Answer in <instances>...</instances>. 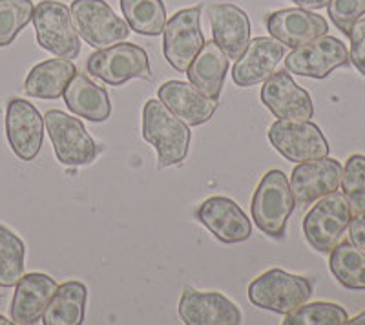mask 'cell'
<instances>
[{"label": "cell", "mask_w": 365, "mask_h": 325, "mask_svg": "<svg viewBox=\"0 0 365 325\" xmlns=\"http://www.w3.org/2000/svg\"><path fill=\"white\" fill-rule=\"evenodd\" d=\"M143 138L158 150L159 168L175 167L187 159L190 128L159 99H150L145 103Z\"/></svg>", "instance_id": "obj_1"}, {"label": "cell", "mask_w": 365, "mask_h": 325, "mask_svg": "<svg viewBox=\"0 0 365 325\" xmlns=\"http://www.w3.org/2000/svg\"><path fill=\"white\" fill-rule=\"evenodd\" d=\"M296 207L291 183L282 170H269L252 196V220L257 229L270 238H283L289 217Z\"/></svg>", "instance_id": "obj_2"}, {"label": "cell", "mask_w": 365, "mask_h": 325, "mask_svg": "<svg viewBox=\"0 0 365 325\" xmlns=\"http://www.w3.org/2000/svg\"><path fill=\"white\" fill-rule=\"evenodd\" d=\"M70 13L77 33L96 50L125 42L132 31L128 22L117 17L106 0H73Z\"/></svg>", "instance_id": "obj_3"}, {"label": "cell", "mask_w": 365, "mask_h": 325, "mask_svg": "<svg viewBox=\"0 0 365 325\" xmlns=\"http://www.w3.org/2000/svg\"><path fill=\"white\" fill-rule=\"evenodd\" d=\"M311 294L312 284L307 278L282 269H270L249 285V300L256 307L278 314L291 313L307 304Z\"/></svg>", "instance_id": "obj_4"}, {"label": "cell", "mask_w": 365, "mask_h": 325, "mask_svg": "<svg viewBox=\"0 0 365 325\" xmlns=\"http://www.w3.org/2000/svg\"><path fill=\"white\" fill-rule=\"evenodd\" d=\"M86 70L110 86H120L132 79H152L148 53L130 42H117L91 53L86 61Z\"/></svg>", "instance_id": "obj_5"}, {"label": "cell", "mask_w": 365, "mask_h": 325, "mask_svg": "<svg viewBox=\"0 0 365 325\" xmlns=\"http://www.w3.org/2000/svg\"><path fill=\"white\" fill-rule=\"evenodd\" d=\"M351 217L353 210L344 194L338 190L332 192L318 200V203L309 210L303 220V234L312 249L322 254H329L340 243Z\"/></svg>", "instance_id": "obj_6"}, {"label": "cell", "mask_w": 365, "mask_h": 325, "mask_svg": "<svg viewBox=\"0 0 365 325\" xmlns=\"http://www.w3.org/2000/svg\"><path fill=\"white\" fill-rule=\"evenodd\" d=\"M31 21L41 48L68 61L79 57L81 38L66 4L58 0H42L35 6Z\"/></svg>", "instance_id": "obj_7"}, {"label": "cell", "mask_w": 365, "mask_h": 325, "mask_svg": "<svg viewBox=\"0 0 365 325\" xmlns=\"http://www.w3.org/2000/svg\"><path fill=\"white\" fill-rule=\"evenodd\" d=\"M44 128L50 134L55 155L66 167H84L97 159L99 148L77 117L50 110L44 115Z\"/></svg>", "instance_id": "obj_8"}, {"label": "cell", "mask_w": 365, "mask_h": 325, "mask_svg": "<svg viewBox=\"0 0 365 325\" xmlns=\"http://www.w3.org/2000/svg\"><path fill=\"white\" fill-rule=\"evenodd\" d=\"M201 6L181 9L166 21L163 29V51L175 71L187 73L188 66L200 53L205 44L203 31L200 26Z\"/></svg>", "instance_id": "obj_9"}, {"label": "cell", "mask_w": 365, "mask_h": 325, "mask_svg": "<svg viewBox=\"0 0 365 325\" xmlns=\"http://www.w3.org/2000/svg\"><path fill=\"white\" fill-rule=\"evenodd\" d=\"M349 61V50L340 38L322 35L287 55L285 70L302 77L325 79L338 68L347 66Z\"/></svg>", "instance_id": "obj_10"}, {"label": "cell", "mask_w": 365, "mask_h": 325, "mask_svg": "<svg viewBox=\"0 0 365 325\" xmlns=\"http://www.w3.org/2000/svg\"><path fill=\"white\" fill-rule=\"evenodd\" d=\"M269 141L287 161L303 162L329 155V143L311 121H276L269 128Z\"/></svg>", "instance_id": "obj_11"}, {"label": "cell", "mask_w": 365, "mask_h": 325, "mask_svg": "<svg viewBox=\"0 0 365 325\" xmlns=\"http://www.w3.org/2000/svg\"><path fill=\"white\" fill-rule=\"evenodd\" d=\"M6 138L19 159L34 161L44 141V117L31 103L13 97L6 108Z\"/></svg>", "instance_id": "obj_12"}, {"label": "cell", "mask_w": 365, "mask_h": 325, "mask_svg": "<svg viewBox=\"0 0 365 325\" xmlns=\"http://www.w3.org/2000/svg\"><path fill=\"white\" fill-rule=\"evenodd\" d=\"M262 103L279 121H311L314 105L307 90L294 83L291 71H274L262 88Z\"/></svg>", "instance_id": "obj_13"}, {"label": "cell", "mask_w": 365, "mask_h": 325, "mask_svg": "<svg viewBox=\"0 0 365 325\" xmlns=\"http://www.w3.org/2000/svg\"><path fill=\"white\" fill-rule=\"evenodd\" d=\"M344 167L338 159L322 158L298 162L291 174V190L296 205L307 207L336 192L341 183Z\"/></svg>", "instance_id": "obj_14"}, {"label": "cell", "mask_w": 365, "mask_h": 325, "mask_svg": "<svg viewBox=\"0 0 365 325\" xmlns=\"http://www.w3.org/2000/svg\"><path fill=\"white\" fill-rule=\"evenodd\" d=\"M195 217L216 236L220 242L241 243L247 242L252 234V225L240 205L230 197L214 196L200 205Z\"/></svg>", "instance_id": "obj_15"}, {"label": "cell", "mask_w": 365, "mask_h": 325, "mask_svg": "<svg viewBox=\"0 0 365 325\" xmlns=\"http://www.w3.org/2000/svg\"><path fill=\"white\" fill-rule=\"evenodd\" d=\"M179 316L188 325H237L243 321L241 311L221 292H201L182 289Z\"/></svg>", "instance_id": "obj_16"}, {"label": "cell", "mask_w": 365, "mask_h": 325, "mask_svg": "<svg viewBox=\"0 0 365 325\" xmlns=\"http://www.w3.org/2000/svg\"><path fill=\"white\" fill-rule=\"evenodd\" d=\"M285 58V46L274 37H256L249 41L245 51L236 58L232 81L241 88L265 83L276 66Z\"/></svg>", "instance_id": "obj_17"}, {"label": "cell", "mask_w": 365, "mask_h": 325, "mask_svg": "<svg viewBox=\"0 0 365 325\" xmlns=\"http://www.w3.org/2000/svg\"><path fill=\"white\" fill-rule=\"evenodd\" d=\"M267 29L287 48H298L314 38L327 35L329 24L322 15L303 8H287L267 17Z\"/></svg>", "instance_id": "obj_18"}, {"label": "cell", "mask_w": 365, "mask_h": 325, "mask_svg": "<svg viewBox=\"0 0 365 325\" xmlns=\"http://www.w3.org/2000/svg\"><path fill=\"white\" fill-rule=\"evenodd\" d=\"M57 287V282L42 272L22 276L15 285V294L9 307L13 324L29 325L42 320V314L53 298Z\"/></svg>", "instance_id": "obj_19"}, {"label": "cell", "mask_w": 365, "mask_h": 325, "mask_svg": "<svg viewBox=\"0 0 365 325\" xmlns=\"http://www.w3.org/2000/svg\"><path fill=\"white\" fill-rule=\"evenodd\" d=\"M159 100L188 126H200L210 121L217 110V100L201 93L194 84L185 81H168L161 84Z\"/></svg>", "instance_id": "obj_20"}, {"label": "cell", "mask_w": 365, "mask_h": 325, "mask_svg": "<svg viewBox=\"0 0 365 325\" xmlns=\"http://www.w3.org/2000/svg\"><path fill=\"white\" fill-rule=\"evenodd\" d=\"M212 37L228 58H237L250 41V21L247 11L236 4H214L208 8Z\"/></svg>", "instance_id": "obj_21"}, {"label": "cell", "mask_w": 365, "mask_h": 325, "mask_svg": "<svg viewBox=\"0 0 365 325\" xmlns=\"http://www.w3.org/2000/svg\"><path fill=\"white\" fill-rule=\"evenodd\" d=\"M64 100L71 113L93 123H104L112 115V100L104 88L84 73H75L64 90Z\"/></svg>", "instance_id": "obj_22"}, {"label": "cell", "mask_w": 365, "mask_h": 325, "mask_svg": "<svg viewBox=\"0 0 365 325\" xmlns=\"http://www.w3.org/2000/svg\"><path fill=\"white\" fill-rule=\"evenodd\" d=\"M228 71V55L214 38L205 42L200 53L188 66L187 76L201 93L212 99H220L221 88Z\"/></svg>", "instance_id": "obj_23"}, {"label": "cell", "mask_w": 365, "mask_h": 325, "mask_svg": "<svg viewBox=\"0 0 365 325\" xmlns=\"http://www.w3.org/2000/svg\"><path fill=\"white\" fill-rule=\"evenodd\" d=\"M77 73V68L68 58H50L31 68L24 81V92L37 99H58L64 96L68 83Z\"/></svg>", "instance_id": "obj_24"}, {"label": "cell", "mask_w": 365, "mask_h": 325, "mask_svg": "<svg viewBox=\"0 0 365 325\" xmlns=\"http://www.w3.org/2000/svg\"><path fill=\"white\" fill-rule=\"evenodd\" d=\"M88 289L81 282H66L58 285L53 298L42 314L44 325H79L84 321Z\"/></svg>", "instance_id": "obj_25"}, {"label": "cell", "mask_w": 365, "mask_h": 325, "mask_svg": "<svg viewBox=\"0 0 365 325\" xmlns=\"http://www.w3.org/2000/svg\"><path fill=\"white\" fill-rule=\"evenodd\" d=\"M329 254V269L338 284L353 291H365V252L351 242H341Z\"/></svg>", "instance_id": "obj_26"}, {"label": "cell", "mask_w": 365, "mask_h": 325, "mask_svg": "<svg viewBox=\"0 0 365 325\" xmlns=\"http://www.w3.org/2000/svg\"><path fill=\"white\" fill-rule=\"evenodd\" d=\"M120 9L130 29L146 37H158L166 24L163 0H120Z\"/></svg>", "instance_id": "obj_27"}, {"label": "cell", "mask_w": 365, "mask_h": 325, "mask_svg": "<svg viewBox=\"0 0 365 325\" xmlns=\"http://www.w3.org/2000/svg\"><path fill=\"white\" fill-rule=\"evenodd\" d=\"M26 245L17 234L0 225V287H15L24 276Z\"/></svg>", "instance_id": "obj_28"}, {"label": "cell", "mask_w": 365, "mask_h": 325, "mask_svg": "<svg viewBox=\"0 0 365 325\" xmlns=\"http://www.w3.org/2000/svg\"><path fill=\"white\" fill-rule=\"evenodd\" d=\"M349 316L341 305L329 301L303 304L285 314L283 325H341L347 324Z\"/></svg>", "instance_id": "obj_29"}, {"label": "cell", "mask_w": 365, "mask_h": 325, "mask_svg": "<svg viewBox=\"0 0 365 325\" xmlns=\"http://www.w3.org/2000/svg\"><path fill=\"white\" fill-rule=\"evenodd\" d=\"M31 0H0V48L9 46L34 19Z\"/></svg>", "instance_id": "obj_30"}, {"label": "cell", "mask_w": 365, "mask_h": 325, "mask_svg": "<svg viewBox=\"0 0 365 325\" xmlns=\"http://www.w3.org/2000/svg\"><path fill=\"white\" fill-rule=\"evenodd\" d=\"M340 185L353 214H365V155L353 154L347 159Z\"/></svg>", "instance_id": "obj_31"}, {"label": "cell", "mask_w": 365, "mask_h": 325, "mask_svg": "<svg viewBox=\"0 0 365 325\" xmlns=\"http://www.w3.org/2000/svg\"><path fill=\"white\" fill-rule=\"evenodd\" d=\"M327 9L332 24L349 37L353 26L365 15V0H329Z\"/></svg>", "instance_id": "obj_32"}, {"label": "cell", "mask_w": 365, "mask_h": 325, "mask_svg": "<svg viewBox=\"0 0 365 325\" xmlns=\"http://www.w3.org/2000/svg\"><path fill=\"white\" fill-rule=\"evenodd\" d=\"M349 38H351V53H349L351 63L365 77V19H360L353 26Z\"/></svg>", "instance_id": "obj_33"}, {"label": "cell", "mask_w": 365, "mask_h": 325, "mask_svg": "<svg viewBox=\"0 0 365 325\" xmlns=\"http://www.w3.org/2000/svg\"><path fill=\"white\" fill-rule=\"evenodd\" d=\"M349 236L354 247L365 252V214H356L349 221Z\"/></svg>", "instance_id": "obj_34"}, {"label": "cell", "mask_w": 365, "mask_h": 325, "mask_svg": "<svg viewBox=\"0 0 365 325\" xmlns=\"http://www.w3.org/2000/svg\"><path fill=\"white\" fill-rule=\"evenodd\" d=\"M292 2L303 9H322L329 4V0H292Z\"/></svg>", "instance_id": "obj_35"}, {"label": "cell", "mask_w": 365, "mask_h": 325, "mask_svg": "<svg viewBox=\"0 0 365 325\" xmlns=\"http://www.w3.org/2000/svg\"><path fill=\"white\" fill-rule=\"evenodd\" d=\"M347 324H353V325H365V311H364V313L358 314V316L351 318V320H349Z\"/></svg>", "instance_id": "obj_36"}, {"label": "cell", "mask_w": 365, "mask_h": 325, "mask_svg": "<svg viewBox=\"0 0 365 325\" xmlns=\"http://www.w3.org/2000/svg\"><path fill=\"white\" fill-rule=\"evenodd\" d=\"M0 324H4V325H8V324H13V321H9L8 318H4V316H0Z\"/></svg>", "instance_id": "obj_37"}, {"label": "cell", "mask_w": 365, "mask_h": 325, "mask_svg": "<svg viewBox=\"0 0 365 325\" xmlns=\"http://www.w3.org/2000/svg\"><path fill=\"white\" fill-rule=\"evenodd\" d=\"M0 294H2V292H0Z\"/></svg>", "instance_id": "obj_38"}]
</instances>
